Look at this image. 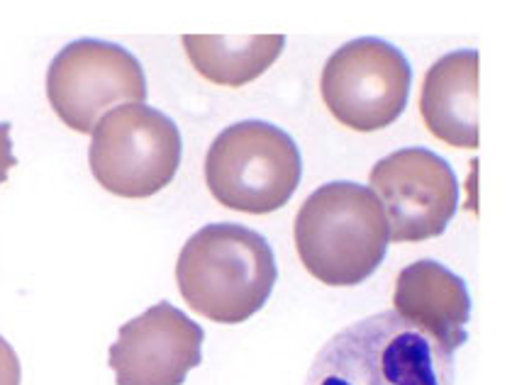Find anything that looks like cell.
Segmentation results:
<instances>
[{
  "label": "cell",
  "instance_id": "4",
  "mask_svg": "<svg viewBox=\"0 0 512 385\" xmlns=\"http://www.w3.org/2000/svg\"><path fill=\"white\" fill-rule=\"evenodd\" d=\"M303 176L298 144L281 127L244 120L225 127L205 154L208 191L227 210L269 215L296 193Z\"/></svg>",
  "mask_w": 512,
  "mask_h": 385
},
{
  "label": "cell",
  "instance_id": "6",
  "mask_svg": "<svg viewBox=\"0 0 512 385\" xmlns=\"http://www.w3.org/2000/svg\"><path fill=\"white\" fill-rule=\"evenodd\" d=\"M413 69L391 42L359 37L342 44L320 78V93L337 122L354 132L393 125L408 105Z\"/></svg>",
  "mask_w": 512,
  "mask_h": 385
},
{
  "label": "cell",
  "instance_id": "11",
  "mask_svg": "<svg viewBox=\"0 0 512 385\" xmlns=\"http://www.w3.org/2000/svg\"><path fill=\"white\" fill-rule=\"evenodd\" d=\"M427 130L456 149H478V52L459 49L430 66L420 91Z\"/></svg>",
  "mask_w": 512,
  "mask_h": 385
},
{
  "label": "cell",
  "instance_id": "8",
  "mask_svg": "<svg viewBox=\"0 0 512 385\" xmlns=\"http://www.w3.org/2000/svg\"><path fill=\"white\" fill-rule=\"evenodd\" d=\"M369 183L386 212L391 242L439 237L459 205V183L452 166L425 147L383 156L369 171Z\"/></svg>",
  "mask_w": 512,
  "mask_h": 385
},
{
  "label": "cell",
  "instance_id": "14",
  "mask_svg": "<svg viewBox=\"0 0 512 385\" xmlns=\"http://www.w3.org/2000/svg\"><path fill=\"white\" fill-rule=\"evenodd\" d=\"M18 166L13 154V142H10V122H0V186L8 181L10 169Z\"/></svg>",
  "mask_w": 512,
  "mask_h": 385
},
{
  "label": "cell",
  "instance_id": "10",
  "mask_svg": "<svg viewBox=\"0 0 512 385\" xmlns=\"http://www.w3.org/2000/svg\"><path fill=\"white\" fill-rule=\"evenodd\" d=\"M393 312L437 342L447 354L466 342L471 295L464 278L439 261L420 259L395 278Z\"/></svg>",
  "mask_w": 512,
  "mask_h": 385
},
{
  "label": "cell",
  "instance_id": "13",
  "mask_svg": "<svg viewBox=\"0 0 512 385\" xmlns=\"http://www.w3.org/2000/svg\"><path fill=\"white\" fill-rule=\"evenodd\" d=\"M22 368L20 356L10 347L8 339L0 337V385H20Z\"/></svg>",
  "mask_w": 512,
  "mask_h": 385
},
{
  "label": "cell",
  "instance_id": "1",
  "mask_svg": "<svg viewBox=\"0 0 512 385\" xmlns=\"http://www.w3.org/2000/svg\"><path fill=\"white\" fill-rule=\"evenodd\" d=\"M274 251L244 225H205L183 244L176 261L181 298L205 320L239 325L256 315L276 286Z\"/></svg>",
  "mask_w": 512,
  "mask_h": 385
},
{
  "label": "cell",
  "instance_id": "7",
  "mask_svg": "<svg viewBox=\"0 0 512 385\" xmlns=\"http://www.w3.org/2000/svg\"><path fill=\"white\" fill-rule=\"evenodd\" d=\"M47 98L66 127L93 132L113 105L147 100V76L135 54L120 44L76 39L49 64Z\"/></svg>",
  "mask_w": 512,
  "mask_h": 385
},
{
  "label": "cell",
  "instance_id": "2",
  "mask_svg": "<svg viewBox=\"0 0 512 385\" xmlns=\"http://www.w3.org/2000/svg\"><path fill=\"white\" fill-rule=\"evenodd\" d=\"M293 237L310 276L332 288L359 286L386 256V212L361 183H325L300 205Z\"/></svg>",
  "mask_w": 512,
  "mask_h": 385
},
{
  "label": "cell",
  "instance_id": "9",
  "mask_svg": "<svg viewBox=\"0 0 512 385\" xmlns=\"http://www.w3.org/2000/svg\"><path fill=\"white\" fill-rule=\"evenodd\" d=\"M203 327L171 303H161L125 322L110 347L118 385H183L203 361Z\"/></svg>",
  "mask_w": 512,
  "mask_h": 385
},
{
  "label": "cell",
  "instance_id": "12",
  "mask_svg": "<svg viewBox=\"0 0 512 385\" xmlns=\"http://www.w3.org/2000/svg\"><path fill=\"white\" fill-rule=\"evenodd\" d=\"M183 49L205 81L215 86L239 88L266 74L286 47L283 35L256 37H220V35H183Z\"/></svg>",
  "mask_w": 512,
  "mask_h": 385
},
{
  "label": "cell",
  "instance_id": "5",
  "mask_svg": "<svg viewBox=\"0 0 512 385\" xmlns=\"http://www.w3.org/2000/svg\"><path fill=\"white\" fill-rule=\"evenodd\" d=\"M91 135L93 178L118 198H152L174 181L181 166L183 144L176 122L144 103L108 110Z\"/></svg>",
  "mask_w": 512,
  "mask_h": 385
},
{
  "label": "cell",
  "instance_id": "3",
  "mask_svg": "<svg viewBox=\"0 0 512 385\" xmlns=\"http://www.w3.org/2000/svg\"><path fill=\"white\" fill-rule=\"evenodd\" d=\"M305 385H454V356L395 312H378L337 332Z\"/></svg>",
  "mask_w": 512,
  "mask_h": 385
}]
</instances>
